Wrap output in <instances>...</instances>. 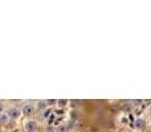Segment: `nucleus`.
Listing matches in <instances>:
<instances>
[{
  "mask_svg": "<svg viewBox=\"0 0 151 132\" xmlns=\"http://www.w3.org/2000/svg\"><path fill=\"white\" fill-rule=\"evenodd\" d=\"M20 115H21V108H19V107H12L8 111L9 119H17V118H20Z\"/></svg>",
  "mask_w": 151,
  "mask_h": 132,
  "instance_id": "1",
  "label": "nucleus"
},
{
  "mask_svg": "<svg viewBox=\"0 0 151 132\" xmlns=\"http://www.w3.org/2000/svg\"><path fill=\"white\" fill-rule=\"evenodd\" d=\"M25 129L27 132H36L37 129V123L35 120H29L25 123Z\"/></svg>",
  "mask_w": 151,
  "mask_h": 132,
  "instance_id": "2",
  "label": "nucleus"
},
{
  "mask_svg": "<svg viewBox=\"0 0 151 132\" xmlns=\"http://www.w3.org/2000/svg\"><path fill=\"white\" fill-rule=\"evenodd\" d=\"M21 114H24L25 116H29V115L33 114V106L32 104H24L21 107Z\"/></svg>",
  "mask_w": 151,
  "mask_h": 132,
  "instance_id": "3",
  "label": "nucleus"
},
{
  "mask_svg": "<svg viewBox=\"0 0 151 132\" xmlns=\"http://www.w3.org/2000/svg\"><path fill=\"white\" fill-rule=\"evenodd\" d=\"M8 121H9V116H8V114H5V112L0 114V124L4 125V124H7Z\"/></svg>",
  "mask_w": 151,
  "mask_h": 132,
  "instance_id": "4",
  "label": "nucleus"
},
{
  "mask_svg": "<svg viewBox=\"0 0 151 132\" xmlns=\"http://www.w3.org/2000/svg\"><path fill=\"white\" fill-rule=\"evenodd\" d=\"M135 127H137V128H143L144 127V120H142V119L135 120Z\"/></svg>",
  "mask_w": 151,
  "mask_h": 132,
  "instance_id": "5",
  "label": "nucleus"
},
{
  "mask_svg": "<svg viewBox=\"0 0 151 132\" xmlns=\"http://www.w3.org/2000/svg\"><path fill=\"white\" fill-rule=\"evenodd\" d=\"M57 104H58V107H65V106L68 104V100L61 99V100H58V102H57Z\"/></svg>",
  "mask_w": 151,
  "mask_h": 132,
  "instance_id": "6",
  "label": "nucleus"
},
{
  "mask_svg": "<svg viewBox=\"0 0 151 132\" xmlns=\"http://www.w3.org/2000/svg\"><path fill=\"white\" fill-rule=\"evenodd\" d=\"M3 112H4V104L0 103V114H3Z\"/></svg>",
  "mask_w": 151,
  "mask_h": 132,
  "instance_id": "7",
  "label": "nucleus"
},
{
  "mask_svg": "<svg viewBox=\"0 0 151 132\" xmlns=\"http://www.w3.org/2000/svg\"><path fill=\"white\" fill-rule=\"evenodd\" d=\"M58 131H60V132H65V128H64V127H61V128L58 129Z\"/></svg>",
  "mask_w": 151,
  "mask_h": 132,
  "instance_id": "8",
  "label": "nucleus"
},
{
  "mask_svg": "<svg viewBox=\"0 0 151 132\" xmlns=\"http://www.w3.org/2000/svg\"><path fill=\"white\" fill-rule=\"evenodd\" d=\"M122 132H130V131H127V129H123V131Z\"/></svg>",
  "mask_w": 151,
  "mask_h": 132,
  "instance_id": "9",
  "label": "nucleus"
}]
</instances>
